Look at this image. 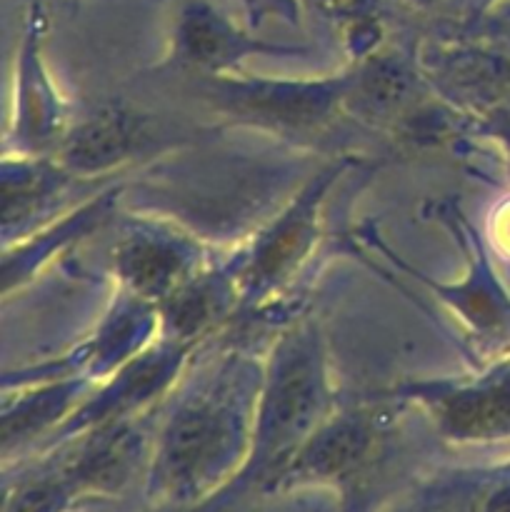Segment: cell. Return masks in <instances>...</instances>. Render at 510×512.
I'll use <instances>...</instances> for the list:
<instances>
[{
  "instance_id": "6da1fadb",
  "label": "cell",
  "mask_w": 510,
  "mask_h": 512,
  "mask_svg": "<svg viewBox=\"0 0 510 512\" xmlns=\"http://www.w3.org/2000/svg\"><path fill=\"white\" fill-rule=\"evenodd\" d=\"M263 370L228 358L190 385L170 410L155 445V480L173 498L218 485L253 445Z\"/></svg>"
},
{
  "instance_id": "7a4b0ae2",
  "label": "cell",
  "mask_w": 510,
  "mask_h": 512,
  "mask_svg": "<svg viewBox=\"0 0 510 512\" xmlns=\"http://www.w3.org/2000/svg\"><path fill=\"white\" fill-rule=\"evenodd\" d=\"M328 365L313 323L295 325L280 338L263 368L255 410L253 448L265 463L295 455L330 418Z\"/></svg>"
},
{
  "instance_id": "3957f363",
  "label": "cell",
  "mask_w": 510,
  "mask_h": 512,
  "mask_svg": "<svg viewBox=\"0 0 510 512\" xmlns=\"http://www.w3.org/2000/svg\"><path fill=\"white\" fill-rule=\"evenodd\" d=\"M338 175V165L315 173L300 193H295L290 203L260 230L253 248L238 263L243 300H258L283 288L313 255L320 240L323 205Z\"/></svg>"
},
{
  "instance_id": "277c9868",
  "label": "cell",
  "mask_w": 510,
  "mask_h": 512,
  "mask_svg": "<svg viewBox=\"0 0 510 512\" xmlns=\"http://www.w3.org/2000/svg\"><path fill=\"white\" fill-rule=\"evenodd\" d=\"M350 75L323 80L228 78L215 80V103L228 113L270 128L310 130L328 123L348 103Z\"/></svg>"
},
{
  "instance_id": "5b68a950",
  "label": "cell",
  "mask_w": 510,
  "mask_h": 512,
  "mask_svg": "<svg viewBox=\"0 0 510 512\" xmlns=\"http://www.w3.org/2000/svg\"><path fill=\"white\" fill-rule=\"evenodd\" d=\"M203 260V248L188 233L138 223L115 245L113 273L120 290L160 305L203 270Z\"/></svg>"
},
{
  "instance_id": "8992f818",
  "label": "cell",
  "mask_w": 510,
  "mask_h": 512,
  "mask_svg": "<svg viewBox=\"0 0 510 512\" xmlns=\"http://www.w3.org/2000/svg\"><path fill=\"white\" fill-rule=\"evenodd\" d=\"M190 350H193V345L173 338L153 343L138 358H133L123 368L115 370L110 378H105L103 388L93 398H85L80 408L60 425V430H65V433L93 430L98 425L110 423V420L140 415L173 385V380L178 378L185 360H188Z\"/></svg>"
},
{
  "instance_id": "52a82bcc",
  "label": "cell",
  "mask_w": 510,
  "mask_h": 512,
  "mask_svg": "<svg viewBox=\"0 0 510 512\" xmlns=\"http://www.w3.org/2000/svg\"><path fill=\"white\" fill-rule=\"evenodd\" d=\"M68 133L63 98L40 53V33L28 30L15 60L8 145L18 155H53Z\"/></svg>"
},
{
  "instance_id": "ba28073f",
  "label": "cell",
  "mask_w": 510,
  "mask_h": 512,
  "mask_svg": "<svg viewBox=\"0 0 510 512\" xmlns=\"http://www.w3.org/2000/svg\"><path fill=\"white\" fill-rule=\"evenodd\" d=\"M150 143L148 118L125 105H108L68 128L50 158L78 180L110 175Z\"/></svg>"
},
{
  "instance_id": "9c48e42d",
  "label": "cell",
  "mask_w": 510,
  "mask_h": 512,
  "mask_svg": "<svg viewBox=\"0 0 510 512\" xmlns=\"http://www.w3.org/2000/svg\"><path fill=\"white\" fill-rule=\"evenodd\" d=\"M155 333H160L158 305L120 290L93 338L65 365L88 380H105L148 350Z\"/></svg>"
},
{
  "instance_id": "30bf717a",
  "label": "cell",
  "mask_w": 510,
  "mask_h": 512,
  "mask_svg": "<svg viewBox=\"0 0 510 512\" xmlns=\"http://www.w3.org/2000/svg\"><path fill=\"white\" fill-rule=\"evenodd\" d=\"M145 450H148V433L140 415L110 420L90 430L85 445L65 468V475L75 490L118 493L135 478Z\"/></svg>"
},
{
  "instance_id": "8fae6325",
  "label": "cell",
  "mask_w": 510,
  "mask_h": 512,
  "mask_svg": "<svg viewBox=\"0 0 510 512\" xmlns=\"http://www.w3.org/2000/svg\"><path fill=\"white\" fill-rule=\"evenodd\" d=\"M440 428L455 440H493L510 435V380L453 388H415Z\"/></svg>"
},
{
  "instance_id": "7c38bea8",
  "label": "cell",
  "mask_w": 510,
  "mask_h": 512,
  "mask_svg": "<svg viewBox=\"0 0 510 512\" xmlns=\"http://www.w3.org/2000/svg\"><path fill=\"white\" fill-rule=\"evenodd\" d=\"M258 53H295V48L253 40L208 5H190L180 18L178 58L190 68L210 75H230L240 60Z\"/></svg>"
},
{
  "instance_id": "4fadbf2b",
  "label": "cell",
  "mask_w": 510,
  "mask_h": 512,
  "mask_svg": "<svg viewBox=\"0 0 510 512\" xmlns=\"http://www.w3.org/2000/svg\"><path fill=\"white\" fill-rule=\"evenodd\" d=\"M240 298L243 295H240L238 270L225 273V270L203 268L158 305L160 333L163 338L193 345L200 335L218 325V320L225 318Z\"/></svg>"
},
{
  "instance_id": "5bb4252c",
  "label": "cell",
  "mask_w": 510,
  "mask_h": 512,
  "mask_svg": "<svg viewBox=\"0 0 510 512\" xmlns=\"http://www.w3.org/2000/svg\"><path fill=\"white\" fill-rule=\"evenodd\" d=\"M378 430L363 410L330 415L293 455V470L305 478H343L358 470L373 450Z\"/></svg>"
},
{
  "instance_id": "9a60e30c",
  "label": "cell",
  "mask_w": 510,
  "mask_h": 512,
  "mask_svg": "<svg viewBox=\"0 0 510 512\" xmlns=\"http://www.w3.org/2000/svg\"><path fill=\"white\" fill-rule=\"evenodd\" d=\"M70 173H65L50 155H5L3 160V233H23L35 225L38 215H45L50 205L65 195Z\"/></svg>"
},
{
  "instance_id": "2e32d148",
  "label": "cell",
  "mask_w": 510,
  "mask_h": 512,
  "mask_svg": "<svg viewBox=\"0 0 510 512\" xmlns=\"http://www.w3.org/2000/svg\"><path fill=\"white\" fill-rule=\"evenodd\" d=\"M93 380L78 373H63L60 378H48L33 383L15 400L5 398L3 410V443L5 448L33 440L45 430L60 428L83 403L85 388Z\"/></svg>"
},
{
  "instance_id": "e0dca14e",
  "label": "cell",
  "mask_w": 510,
  "mask_h": 512,
  "mask_svg": "<svg viewBox=\"0 0 510 512\" xmlns=\"http://www.w3.org/2000/svg\"><path fill=\"white\" fill-rule=\"evenodd\" d=\"M115 193H100L98 198L88 200V203L80 205L75 213L65 215L60 223H55L53 228L43 230V233L28 235V240L20 245H15V250H5L3 258V290L10 293L13 285H20L25 278L35 273L40 268L43 260H48L50 255L58 253L63 245H68L73 238L80 235H88L95 225L103 223L110 213V205H113Z\"/></svg>"
},
{
  "instance_id": "ac0fdd59",
  "label": "cell",
  "mask_w": 510,
  "mask_h": 512,
  "mask_svg": "<svg viewBox=\"0 0 510 512\" xmlns=\"http://www.w3.org/2000/svg\"><path fill=\"white\" fill-rule=\"evenodd\" d=\"M413 73L403 60L375 55L350 73L348 103L365 115H388L410 98Z\"/></svg>"
},
{
  "instance_id": "d6986e66",
  "label": "cell",
  "mask_w": 510,
  "mask_h": 512,
  "mask_svg": "<svg viewBox=\"0 0 510 512\" xmlns=\"http://www.w3.org/2000/svg\"><path fill=\"white\" fill-rule=\"evenodd\" d=\"M75 493V485L68 475H45V478L30 480L15 490L8 500L5 512H63L70 503V495Z\"/></svg>"
},
{
  "instance_id": "ffe728a7",
  "label": "cell",
  "mask_w": 510,
  "mask_h": 512,
  "mask_svg": "<svg viewBox=\"0 0 510 512\" xmlns=\"http://www.w3.org/2000/svg\"><path fill=\"white\" fill-rule=\"evenodd\" d=\"M483 512H510V485H505L498 493L490 495Z\"/></svg>"
},
{
  "instance_id": "44dd1931",
  "label": "cell",
  "mask_w": 510,
  "mask_h": 512,
  "mask_svg": "<svg viewBox=\"0 0 510 512\" xmlns=\"http://www.w3.org/2000/svg\"><path fill=\"white\" fill-rule=\"evenodd\" d=\"M505 23H508V28H510V8L505 10Z\"/></svg>"
},
{
  "instance_id": "7402d4cb",
  "label": "cell",
  "mask_w": 510,
  "mask_h": 512,
  "mask_svg": "<svg viewBox=\"0 0 510 512\" xmlns=\"http://www.w3.org/2000/svg\"><path fill=\"white\" fill-rule=\"evenodd\" d=\"M415 3H428V0H415Z\"/></svg>"
}]
</instances>
